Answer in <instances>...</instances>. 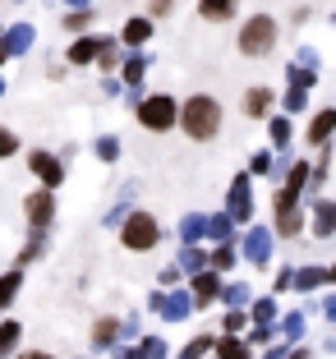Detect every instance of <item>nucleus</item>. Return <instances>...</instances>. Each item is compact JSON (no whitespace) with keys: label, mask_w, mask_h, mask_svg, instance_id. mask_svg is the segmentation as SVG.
I'll return each instance as SVG.
<instances>
[{"label":"nucleus","mask_w":336,"mask_h":359,"mask_svg":"<svg viewBox=\"0 0 336 359\" xmlns=\"http://www.w3.org/2000/svg\"><path fill=\"white\" fill-rule=\"evenodd\" d=\"M152 14H170V0H152Z\"/></svg>","instance_id":"nucleus-39"},{"label":"nucleus","mask_w":336,"mask_h":359,"mask_svg":"<svg viewBox=\"0 0 336 359\" xmlns=\"http://www.w3.org/2000/svg\"><path fill=\"white\" fill-rule=\"evenodd\" d=\"M14 152H19V138L10 129H0V157H14Z\"/></svg>","instance_id":"nucleus-26"},{"label":"nucleus","mask_w":336,"mask_h":359,"mask_svg":"<svg viewBox=\"0 0 336 359\" xmlns=\"http://www.w3.org/2000/svg\"><path fill=\"white\" fill-rule=\"evenodd\" d=\"M332 129H336V111H318L314 125H309V143H323Z\"/></svg>","instance_id":"nucleus-12"},{"label":"nucleus","mask_w":336,"mask_h":359,"mask_svg":"<svg viewBox=\"0 0 336 359\" xmlns=\"http://www.w3.org/2000/svg\"><path fill=\"white\" fill-rule=\"evenodd\" d=\"M0 42H5V51H10V55H19V51H23V46H28V42H32V28H14V32H10V37H0Z\"/></svg>","instance_id":"nucleus-19"},{"label":"nucleus","mask_w":336,"mask_h":359,"mask_svg":"<svg viewBox=\"0 0 336 359\" xmlns=\"http://www.w3.org/2000/svg\"><path fill=\"white\" fill-rule=\"evenodd\" d=\"M102 46H106V37H83V42L69 46V60L74 65H88V60H97V55H102Z\"/></svg>","instance_id":"nucleus-8"},{"label":"nucleus","mask_w":336,"mask_h":359,"mask_svg":"<svg viewBox=\"0 0 336 359\" xmlns=\"http://www.w3.org/2000/svg\"><path fill=\"white\" fill-rule=\"evenodd\" d=\"M272 138H276V143H285V138H290V125H285V120H272Z\"/></svg>","instance_id":"nucleus-36"},{"label":"nucleus","mask_w":336,"mask_h":359,"mask_svg":"<svg viewBox=\"0 0 336 359\" xmlns=\"http://www.w3.org/2000/svg\"><path fill=\"white\" fill-rule=\"evenodd\" d=\"M88 19H93V10H83V14H69V19H65V23H69V28H83Z\"/></svg>","instance_id":"nucleus-37"},{"label":"nucleus","mask_w":336,"mask_h":359,"mask_svg":"<svg viewBox=\"0 0 336 359\" xmlns=\"http://www.w3.org/2000/svg\"><path fill=\"white\" fill-rule=\"evenodd\" d=\"M212 235H221V240H226V235H231V217H212Z\"/></svg>","instance_id":"nucleus-31"},{"label":"nucleus","mask_w":336,"mask_h":359,"mask_svg":"<svg viewBox=\"0 0 336 359\" xmlns=\"http://www.w3.org/2000/svg\"><path fill=\"white\" fill-rule=\"evenodd\" d=\"M332 231H336V208H332V203H323L318 217H314V235H332Z\"/></svg>","instance_id":"nucleus-16"},{"label":"nucleus","mask_w":336,"mask_h":359,"mask_svg":"<svg viewBox=\"0 0 336 359\" xmlns=\"http://www.w3.org/2000/svg\"><path fill=\"white\" fill-rule=\"evenodd\" d=\"M28 166L46 180V189H55V184H60V175H65V170H60V161H55V157H46V152H32V157H28Z\"/></svg>","instance_id":"nucleus-7"},{"label":"nucleus","mask_w":336,"mask_h":359,"mask_svg":"<svg viewBox=\"0 0 336 359\" xmlns=\"http://www.w3.org/2000/svg\"><path fill=\"white\" fill-rule=\"evenodd\" d=\"M14 341H19V323H0V359H10Z\"/></svg>","instance_id":"nucleus-20"},{"label":"nucleus","mask_w":336,"mask_h":359,"mask_svg":"<svg viewBox=\"0 0 336 359\" xmlns=\"http://www.w3.org/2000/svg\"><path fill=\"white\" fill-rule=\"evenodd\" d=\"M157 240H161L157 217H147V212H134V217L125 222V231H120V244H125V249H138V254H143V249H152Z\"/></svg>","instance_id":"nucleus-2"},{"label":"nucleus","mask_w":336,"mask_h":359,"mask_svg":"<svg viewBox=\"0 0 336 359\" xmlns=\"http://www.w3.org/2000/svg\"><path fill=\"white\" fill-rule=\"evenodd\" d=\"M203 231H208V222H203V217H184V240H199Z\"/></svg>","instance_id":"nucleus-24"},{"label":"nucleus","mask_w":336,"mask_h":359,"mask_svg":"<svg viewBox=\"0 0 336 359\" xmlns=\"http://www.w3.org/2000/svg\"><path fill=\"white\" fill-rule=\"evenodd\" d=\"M267 106H272V93H267V88H253V93L244 97V111H249V116H263Z\"/></svg>","instance_id":"nucleus-15"},{"label":"nucleus","mask_w":336,"mask_h":359,"mask_svg":"<svg viewBox=\"0 0 336 359\" xmlns=\"http://www.w3.org/2000/svg\"><path fill=\"white\" fill-rule=\"evenodd\" d=\"M97 152H102V161H116L120 143H116V138H102V143H97Z\"/></svg>","instance_id":"nucleus-30"},{"label":"nucleus","mask_w":336,"mask_h":359,"mask_svg":"<svg viewBox=\"0 0 336 359\" xmlns=\"http://www.w3.org/2000/svg\"><path fill=\"white\" fill-rule=\"evenodd\" d=\"M5 55H10V51H5V42H0V60H5Z\"/></svg>","instance_id":"nucleus-43"},{"label":"nucleus","mask_w":336,"mask_h":359,"mask_svg":"<svg viewBox=\"0 0 336 359\" xmlns=\"http://www.w3.org/2000/svg\"><path fill=\"white\" fill-rule=\"evenodd\" d=\"M19 281H23V272H10V276H0V304H5V299H10L14 290H19Z\"/></svg>","instance_id":"nucleus-23"},{"label":"nucleus","mask_w":336,"mask_h":359,"mask_svg":"<svg viewBox=\"0 0 336 359\" xmlns=\"http://www.w3.org/2000/svg\"><path fill=\"white\" fill-rule=\"evenodd\" d=\"M235 5H240V0H199V14L212 19V23H221V19H231V14H235Z\"/></svg>","instance_id":"nucleus-9"},{"label":"nucleus","mask_w":336,"mask_h":359,"mask_svg":"<svg viewBox=\"0 0 336 359\" xmlns=\"http://www.w3.org/2000/svg\"><path fill=\"white\" fill-rule=\"evenodd\" d=\"M161 313H166L170 318V323H180V318H184V313H189V299H184V295H170V299H161Z\"/></svg>","instance_id":"nucleus-18"},{"label":"nucleus","mask_w":336,"mask_h":359,"mask_svg":"<svg viewBox=\"0 0 336 359\" xmlns=\"http://www.w3.org/2000/svg\"><path fill=\"white\" fill-rule=\"evenodd\" d=\"M147 37H152V23H147V19H134V23H125V42H129V46H143Z\"/></svg>","instance_id":"nucleus-14"},{"label":"nucleus","mask_w":336,"mask_h":359,"mask_svg":"<svg viewBox=\"0 0 336 359\" xmlns=\"http://www.w3.org/2000/svg\"><path fill=\"white\" fill-rule=\"evenodd\" d=\"M276 226H281L285 235H295L300 226H304V222H300V208H295V189L276 194Z\"/></svg>","instance_id":"nucleus-5"},{"label":"nucleus","mask_w":336,"mask_h":359,"mask_svg":"<svg viewBox=\"0 0 336 359\" xmlns=\"http://www.w3.org/2000/svg\"><path fill=\"white\" fill-rule=\"evenodd\" d=\"M116 337H120V318H102V323L93 327V346H97V350L116 346Z\"/></svg>","instance_id":"nucleus-10"},{"label":"nucleus","mask_w":336,"mask_h":359,"mask_svg":"<svg viewBox=\"0 0 336 359\" xmlns=\"http://www.w3.org/2000/svg\"><path fill=\"white\" fill-rule=\"evenodd\" d=\"M253 318H258V327H272L276 304H272V299H258V304H253Z\"/></svg>","instance_id":"nucleus-22"},{"label":"nucleus","mask_w":336,"mask_h":359,"mask_svg":"<svg viewBox=\"0 0 336 359\" xmlns=\"http://www.w3.org/2000/svg\"><path fill=\"white\" fill-rule=\"evenodd\" d=\"M300 332H304V318H300V313H295V318H285V337H300Z\"/></svg>","instance_id":"nucleus-32"},{"label":"nucleus","mask_w":336,"mask_h":359,"mask_svg":"<svg viewBox=\"0 0 336 359\" xmlns=\"http://www.w3.org/2000/svg\"><path fill=\"white\" fill-rule=\"evenodd\" d=\"M267 254H272V240H267V231H253V235H249V258L263 267V263H267Z\"/></svg>","instance_id":"nucleus-13"},{"label":"nucleus","mask_w":336,"mask_h":359,"mask_svg":"<svg viewBox=\"0 0 336 359\" xmlns=\"http://www.w3.org/2000/svg\"><path fill=\"white\" fill-rule=\"evenodd\" d=\"M290 359H314V355H309V350H295V355Z\"/></svg>","instance_id":"nucleus-42"},{"label":"nucleus","mask_w":336,"mask_h":359,"mask_svg":"<svg viewBox=\"0 0 336 359\" xmlns=\"http://www.w3.org/2000/svg\"><path fill=\"white\" fill-rule=\"evenodd\" d=\"M231 263H235V249H231V244H221L217 254H212V267H231Z\"/></svg>","instance_id":"nucleus-28"},{"label":"nucleus","mask_w":336,"mask_h":359,"mask_svg":"<svg viewBox=\"0 0 336 359\" xmlns=\"http://www.w3.org/2000/svg\"><path fill=\"white\" fill-rule=\"evenodd\" d=\"M180 125L189 138H212L221 129V106L212 97H189V102L180 106Z\"/></svg>","instance_id":"nucleus-1"},{"label":"nucleus","mask_w":336,"mask_h":359,"mask_svg":"<svg viewBox=\"0 0 336 359\" xmlns=\"http://www.w3.org/2000/svg\"><path fill=\"white\" fill-rule=\"evenodd\" d=\"M69 5H88V0H69Z\"/></svg>","instance_id":"nucleus-44"},{"label":"nucleus","mask_w":336,"mask_h":359,"mask_svg":"<svg viewBox=\"0 0 336 359\" xmlns=\"http://www.w3.org/2000/svg\"><path fill=\"white\" fill-rule=\"evenodd\" d=\"M19 359H55V355H46V350H28V355H19Z\"/></svg>","instance_id":"nucleus-40"},{"label":"nucleus","mask_w":336,"mask_h":359,"mask_svg":"<svg viewBox=\"0 0 336 359\" xmlns=\"http://www.w3.org/2000/svg\"><path fill=\"white\" fill-rule=\"evenodd\" d=\"M231 217H235V222L249 217V180H235V189H231Z\"/></svg>","instance_id":"nucleus-11"},{"label":"nucleus","mask_w":336,"mask_h":359,"mask_svg":"<svg viewBox=\"0 0 336 359\" xmlns=\"http://www.w3.org/2000/svg\"><path fill=\"white\" fill-rule=\"evenodd\" d=\"M134 355H138V359H166V341H157V337H147L143 346L134 350Z\"/></svg>","instance_id":"nucleus-21"},{"label":"nucleus","mask_w":336,"mask_h":359,"mask_svg":"<svg viewBox=\"0 0 336 359\" xmlns=\"http://www.w3.org/2000/svg\"><path fill=\"white\" fill-rule=\"evenodd\" d=\"M272 42H276V23L267 19V14H258V19L244 23V32H240V51L244 55H267Z\"/></svg>","instance_id":"nucleus-3"},{"label":"nucleus","mask_w":336,"mask_h":359,"mask_svg":"<svg viewBox=\"0 0 336 359\" xmlns=\"http://www.w3.org/2000/svg\"><path fill=\"white\" fill-rule=\"evenodd\" d=\"M304 180H309V166L300 161V166H290V184H285V189H295V194H300V184H304Z\"/></svg>","instance_id":"nucleus-29"},{"label":"nucleus","mask_w":336,"mask_h":359,"mask_svg":"<svg viewBox=\"0 0 336 359\" xmlns=\"http://www.w3.org/2000/svg\"><path fill=\"white\" fill-rule=\"evenodd\" d=\"M267 170H272V157H267V152H258V157H253V175H267Z\"/></svg>","instance_id":"nucleus-33"},{"label":"nucleus","mask_w":336,"mask_h":359,"mask_svg":"<svg viewBox=\"0 0 336 359\" xmlns=\"http://www.w3.org/2000/svg\"><path fill=\"white\" fill-rule=\"evenodd\" d=\"M143 79V60H129V69H125V83H138Z\"/></svg>","instance_id":"nucleus-34"},{"label":"nucleus","mask_w":336,"mask_h":359,"mask_svg":"<svg viewBox=\"0 0 336 359\" xmlns=\"http://www.w3.org/2000/svg\"><path fill=\"white\" fill-rule=\"evenodd\" d=\"M327 318H336V299H327Z\"/></svg>","instance_id":"nucleus-41"},{"label":"nucleus","mask_w":336,"mask_h":359,"mask_svg":"<svg viewBox=\"0 0 336 359\" xmlns=\"http://www.w3.org/2000/svg\"><path fill=\"white\" fill-rule=\"evenodd\" d=\"M51 217H55V198H51V194H32V198H28V222H32V231H46V222H51Z\"/></svg>","instance_id":"nucleus-6"},{"label":"nucleus","mask_w":336,"mask_h":359,"mask_svg":"<svg viewBox=\"0 0 336 359\" xmlns=\"http://www.w3.org/2000/svg\"><path fill=\"white\" fill-rule=\"evenodd\" d=\"M295 281H300V290H309V285L327 281V272H318V267H309V272H300V276H295Z\"/></svg>","instance_id":"nucleus-27"},{"label":"nucleus","mask_w":336,"mask_h":359,"mask_svg":"<svg viewBox=\"0 0 336 359\" xmlns=\"http://www.w3.org/2000/svg\"><path fill=\"white\" fill-rule=\"evenodd\" d=\"M175 102H170V97H147L143 106H138V125L143 129H152V134H161V129H170L175 125Z\"/></svg>","instance_id":"nucleus-4"},{"label":"nucleus","mask_w":336,"mask_h":359,"mask_svg":"<svg viewBox=\"0 0 336 359\" xmlns=\"http://www.w3.org/2000/svg\"><path fill=\"white\" fill-rule=\"evenodd\" d=\"M217 359H253L249 355V346H244V341H217Z\"/></svg>","instance_id":"nucleus-17"},{"label":"nucleus","mask_w":336,"mask_h":359,"mask_svg":"<svg viewBox=\"0 0 336 359\" xmlns=\"http://www.w3.org/2000/svg\"><path fill=\"white\" fill-rule=\"evenodd\" d=\"M244 327V313H226V332H240Z\"/></svg>","instance_id":"nucleus-38"},{"label":"nucleus","mask_w":336,"mask_h":359,"mask_svg":"<svg viewBox=\"0 0 336 359\" xmlns=\"http://www.w3.org/2000/svg\"><path fill=\"white\" fill-rule=\"evenodd\" d=\"M194 290H199L203 299H212V295H217V276H212V272H203V276H199V285H194Z\"/></svg>","instance_id":"nucleus-25"},{"label":"nucleus","mask_w":336,"mask_h":359,"mask_svg":"<svg viewBox=\"0 0 336 359\" xmlns=\"http://www.w3.org/2000/svg\"><path fill=\"white\" fill-rule=\"evenodd\" d=\"M184 267H189V272H199V267H203V254H199V249H184Z\"/></svg>","instance_id":"nucleus-35"}]
</instances>
